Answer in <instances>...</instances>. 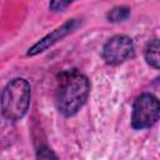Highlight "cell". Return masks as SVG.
Masks as SVG:
<instances>
[{
	"label": "cell",
	"instance_id": "cell-6",
	"mask_svg": "<svg viewBox=\"0 0 160 160\" xmlns=\"http://www.w3.org/2000/svg\"><path fill=\"white\" fill-rule=\"evenodd\" d=\"M144 58L148 65L160 70V39H152L145 45Z\"/></svg>",
	"mask_w": 160,
	"mask_h": 160
},
{
	"label": "cell",
	"instance_id": "cell-5",
	"mask_svg": "<svg viewBox=\"0 0 160 160\" xmlns=\"http://www.w3.org/2000/svg\"><path fill=\"white\" fill-rule=\"evenodd\" d=\"M81 25V20L78 18H72L66 20L62 25L58 26L56 29H54L51 32L46 34L42 39H40L38 42H35L31 48H29L26 55L28 56H35L38 54L44 52L45 50H48L49 48H51L52 45H55L58 41L62 40L65 36H68L69 34L74 32L79 26Z\"/></svg>",
	"mask_w": 160,
	"mask_h": 160
},
{
	"label": "cell",
	"instance_id": "cell-9",
	"mask_svg": "<svg viewBox=\"0 0 160 160\" xmlns=\"http://www.w3.org/2000/svg\"><path fill=\"white\" fill-rule=\"evenodd\" d=\"M36 156L40 158V159H51V158L58 159V155H56L55 152H52L51 149H49L48 146H41V148L38 150Z\"/></svg>",
	"mask_w": 160,
	"mask_h": 160
},
{
	"label": "cell",
	"instance_id": "cell-1",
	"mask_svg": "<svg viewBox=\"0 0 160 160\" xmlns=\"http://www.w3.org/2000/svg\"><path fill=\"white\" fill-rule=\"evenodd\" d=\"M89 95L90 80L79 70H64L58 75L55 102L61 115L74 116L85 105Z\"/></svg>",
	"mask_w": 160,
	"mask_h": 160
},
{
	"label": "cell",
	"instance_id": "cell-3",
	"mask_svg": "<svg viewBox=\"0 0 160 160\" xmlns=\"http://www.w3.org/2000/svg\"><path fill=\"white\" fill-rule=\"evenodd\" d=\"M160 119V100L150 94L144 92L139 95L131 111V126L135 130H144L154 126Z\"/></svg>",
	"mask_w": 160,
	"mask_h": 160
},
{
	"label": "cell",
	"instance_id": "cell-4",
	"mask_svg": "<svg viewBox=\"0 0 160 160\" xmlns=\"http://www.w3.org/2000/svg\"><path fill=\"white\" fill-rule=\"evenodd\" d=\"M135 51L134 41L128 35H114L102 46L101 56L109 65H120L132 58Z\"/></svg>",
	"mask_w": 160,
	"mask_h": 160
},
{
	"label": "cell",
	"instance_id": "cell-7",
	"mask_svg": "<svg viewBox=\"0 0 160 160\" xmlns=\"http://www.w3.org/2000/svg\"><path fill=\"white\" fill-rule=\"evenodd\" d=\"M130 8L128 6H115L111 10H109L106 12V19L110 22H122L126 21L130 18Z\"/></svg>",
	"mask_w": 160,
	"mask_h": 160
},
{
	"label": "cell",
	"instance_id": "cell-2",
	"mask_svg": "<svg viewBox=\"0 0 160 160\" xmlns=\"http://www.w3.org/2000/svg\"><path fill=\"white\" fill-rule=\"evenodd\" d=\"M31 88L28 80L15 78L6 84L1 94V114L9 121L21 120L30 106Z\"/></svg>",
	"mask_w": 160,
	"mask_h": 160
},
{
	"label": "cell",
	"instance_id": "cell-8",
	"mask_svg": "<svg viewBox=\"0 0 160 160\" xmlns=\"http://www.w3.org/2000/svg\"><path fill=\"white\" fill-rule=\"evenodd\" d=\"M74 1H76V0H50L49 9L52 12H60V11H64Z\"/></svg>",
	"mask_w": 160,
	"mask_h": 160
}]
</instances>
